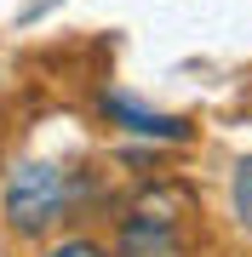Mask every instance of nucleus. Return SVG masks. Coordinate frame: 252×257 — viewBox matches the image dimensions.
I'll return each instance as SVG.
<instances>
[{
  "label": "nucleus",
  "mask_w": 252,
  "mask_h": 257,
  "mask_svg": "<svg viewBox=\"0 0 252 257\" xmlns=\"http://www.w3.org/2000/svg\"><path fill=\"white\" fill-rule=\"evenodd\" d=\"M92 189V172L80 166H57V160H18L0 189V217H6L12 234L40 240L52 234L57 223H69Z\"/></svg>",
  "instance_id": "obj_1"
},
{
  "label": "nucleus",
  "mask_w": 252,
  "mask_h": 257,
  "mask_svg": "<svg viewBox=\"0 0 252 257\" xmlns=\"http://www.w3.org/2000/svg\"><path fill=\"white\" fill-rule=\"evenodd\" d=\"M115 257H189L184 234V194L178 189H149L138 206L115 223Z\"/></svg>",
  "instance_id": "obj_2"
},
{
  "label": "nucleus",
  "mask_w": 252,
  "mask_h": 257,
  "mask_svg": "<svg viewBox=\"0 0 252 257\" xmlns=\"http://www.w3.org/2000/svg\"><path fill=\"white\" fill-rule=\"evenodd\" d=\"M98 114L109 120V126H121L132 132V138H143V143H189L195 138V120H184V114H166V109H149V103H138L132 92H98Z\"/></svg>",
  "instance_id": "obj_3"
},
{
  "label": "nucleus",
  "mask_w": 252,
  "mask_h": 257,
  "mask_svg": "<svg viewBox=\"0 0 252 257\" xmlns=\"http://www.w3.org/2000/svg\"><path fill=\"white\" fill-rule=\"evenodd\" d=\"M229 211H235V223H241V234L252 240V155H241L235 172H229Z\"/></svg>",
  "instance_id": "obj_4"
},
{
  "label": "nucleus",
  "mask_w": 252,
  "mask_h": 257,
  "mask_svg": "<svg viewBox=\"0 0 252 257\" xmlns=\"http://www.w3.org/2000/svg\"><path fill=\"white\" fill-rule=\"evenodd\" d=\"M40 257H115L103 240H92V234H63V240H52Z\"/></svg>",
  "instance_id": "obj_5"
}]
</instances>
